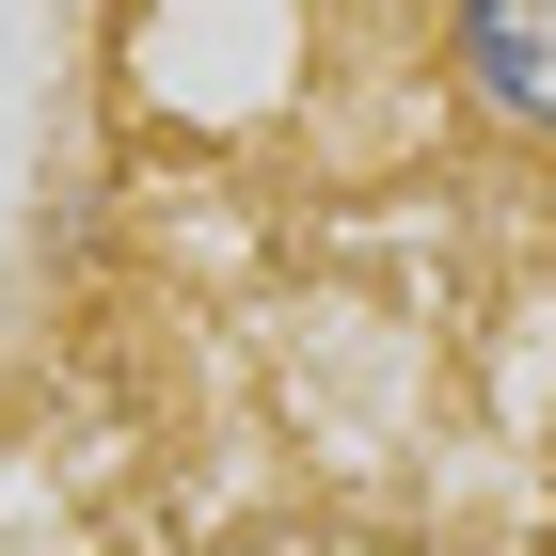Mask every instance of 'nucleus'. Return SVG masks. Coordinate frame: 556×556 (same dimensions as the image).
I'll return each mask as SVG.
<instances>
[{"label": "nucleus", "mask_w": 556, "mask_h": 556, "mask_svg": "<svg viewBox=\"0 0 556 556\" xmlns=\"http://www.w3.org/2000/svg\"><path fill=\"white\" fill-rule=\"evenodd\" d=\"M445 80L477 128L556 160V0H445Z\"/></svg>", "instance_id": "f257e3e1"}]
</instances>
